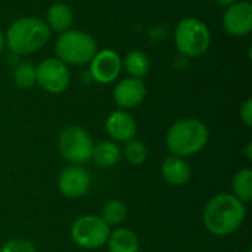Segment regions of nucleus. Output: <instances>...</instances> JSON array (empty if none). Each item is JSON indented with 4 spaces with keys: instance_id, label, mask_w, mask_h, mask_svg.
<instances>
[{
    "instance_id": "f257e3e1",
    "label": "nucleus",
    "mask_w": 252,
    "mask_h": 252,
    "mask_svg": "<svg viewBox=\"0 0 252 252\" xmlns=\"http://www.w3.org/2000/svg\"><path fill=\"white\" fill-rule=\"evenodd\" d=\"M247 207L232 193L213 196L202 211V223L214 236H229L244 224Z\"/></svg>"
},
{
    "instance_id": "f03ea898",
    "label": "nucleus",
    "mask_w": 252,
    "mask_h": 252,
    "mask_svg": "<svg viewBox=\"0 0 252 252\" xmlns=\"http://www.w3.org/2000/svg\"><path fill=\"white\" fill-rule=\"evenodd\" d=\"M4 38L12 53L25 56L40 50L49 41L50 28L40 18L24 16L10 24Z\"/></svg>"
},
{
    "instance_id": "7ed1b4c3",
    "label": "nucleus",
    "mask_w": 252,
    "mask_h": 252,
    "mask_svg": "<svg viewBox=\"0 0 252 252\" xmlns=\"http://www.w3.org/2000/svg\"><path fill=\"white\" fill-rule=\"evenodd\" d=\"M210 139L205 123L196 118H183L176 121L167 131L165 145L170 155L188 158L201 152Z\"/></svg>"
},
{
    "instance_id": "20e7f679",
    "label": "nucleus",
    "mask_w": 252,
    "mask_h": 252,
    "mask_svg": "<svg viewBox=\"0 0 252 252\" xmlns=\"http://www.w3.org/2000/svg\"><path fill=\"white\" fill-rule=\"evenodd\" d=\"M55 52L59 61L69 65H86L97 52L96 40L80 30L61 32L55 43Z\"/></svg>"
},
{
    "instance_id": "39448f33",
    "label": "nucleus",
    "mask_w": 252,
    "mask_h": 252,
    "mask_svg": "<svg viewBox=\"0 0 252 252\" xmlns=\"http://www.w3.org/2000/svg\"><path fill=\"white\" fill-rule=\"evenodd\" d=\"M174 41L177 50L188 58H198L204 55L211 43V34L205 22L198 18L182 19L174 31Z\"/></svg>"
},
{
    "instance_id": "423d86ee",
    "label": "nucleus",
    "mask_w": 252,
    "mask_h": 252,
    "mask_svg": "<svg viewBox=\"0 0 252 252\" xmlns=\"http://www.w3.org/2000/svg\"><path fill=\"white\" fill-rule=\"evenodd\" d=\"M93 146L94 143L90 133L80 126L65 127L58 137V151L61 157L66 162L75 165L92 161Z\"/></svg>"
},
{
    "instance_id": "0eeeda50",
    "label": "nucleus",
    "mask_w": 252,
    "mask_h": 252,
    "mask_svg": "<svg viewBox=\"0 0 252 252\" xmlns=\"http://www.w3.org/2000/svg\"><path fill=\"white\" fill-rule=\"evenodd\" d=\"M71 239L83 250H97L106 245L111 235V227L105 220L94 214L80 216L74 220L69 229Z\"/></svg>"
},
{
    "instance_id": "6e6552de",
    "label": "nucleus",
    "mask_w": 252,
    "mask_h": 252,
    "mask_svg": "<svg viewBox=\"0 0 252 252\" xmlns=\"http://www.w3.org/2000/svg\"><path fill=\"white\" fill-rule=\"evenodd\" d=\"M37 84L47 93L59 94L65 92L69 86L71 74L62 61L58 58H47L35 66Z\"/></svg>"
},
{
    "instance_id": "1a4fd4ad",
    "label": "nucleus",
    "mask_w": 252,
    "mask_h": 252,
    "mask_svg": "<svg viewBox=\"0 0 252 252\" xmlns=\"http://www.w3.org/2000/svg\"><path fill=\"white\" fill-rule=\"evenodd\" d=\"M92 185L90 174L81 165L69 164L63 168L58 177V189L62 196L68 199H78L83 198Z\"/></svg>"
},
{
    "instance_id": "9d476101",
    "label": "nucleus",
    "mask_w": 252,
    "mask_h": 252,
    "mask_svg": "<svg viewBox=\"0 0 252 252\" xmlns=\"http://www.w3.org/2000/svg\"><path fill=\"white\" fill-rule=\"evenodd\" d=\"M123 61L115 50H97L90 61V75L99 84H109L115 81L121 72Z\"/></svg>"
},
{
    "instance_id": "9b49d317",
    "label": "nucleus",
    "mask_w": 252,
    "mask_h": 252,
    "mask_svg": "<svg viewBox=\"0 0 252 252\" xmlns=\"http://www.w3.org/2000/svg\"><path fill=\"white\" fill-rule=\"evenodd\" d=\"M223 27L233 37L248 35L252 30L251 1L241 0L229 6L223 13Z\"/></svg>"
},
{
    "instance_id": "f8f14e48",
    "label": "nucleus",
    "mask_w": 252,
    "mask_h": 252,
    "mask_svg": "<svg viewBox=\"0 0 252 252\" xmlns=\"http://www.w3.org/2000/svg\"><path fill=\"white\" fill-rule=\"evenodd\" d=\"M146 97V86L142 78L128 77L121 80L114 89V100L115 103L124 109H134Z\"/></svg>"
},
{
    "instance_id": "ddd939ff",
    "label": "nucleus",
    "mask_w": 252,
    "mask_h": 252,
    "mask_svg": "<svg viewBox=\"0 0 252 252\" xmlns=\"http://www.w3.org/2000/svg\"><path fill=\"white\" fill-rule=\"evenodd\" d=\"M105 130L112 142H128L136 137L137 133V123L131 114L127 111H114L108 115L105 121Z\"/></svg>"
},
{
    "instance_id": "4468645a",
    "label": "nucleus",
    "mask_w": 252,
    "mask_h": 252,
    "mask_svg": "<svg viewBox=\"0 0 252 252\" xmlns=\"http://www.w3.org/2000/svg\"><path fill=\"white\" fill-rule=\"evenodd\" d=\"M161 174L168 185L180 188L190 182L192 167L185 158L168 155L161 164Z\"/></svg>"
},
{
    "instance_id": "2eb2a0df",
    "label": "nucleus",
    "mask_w": 252,
    "mask_h": 252,
    "mask_svg": "<svg viewBox=\"0 0 252 252\" xmlns=\"http://www.w3.org/2000/svg\"><path fill=\"white\" fill-rule=\"evenodd\" d=\"M121 158H123V151L117 142L103 140V142L93 146L92 161L102 168L115 167L121 161Z\"/></svg>"
},
{
    "instance_id": "dca6fc26",
    "label": "nucleus",
    "mask_w": 252,
    "mask_h": 252,
    "mask_svg": "<svg viewBox=\"0 0 252 252\" xmlns=\"http://www.w3.org/2000/svg\"><path fill=\"white\" fill-rule=\"evenodd\" d=\"M108 252H139L140 244L137 235L131 229L120 227L111 232L108 242Z\"/></svg>"
},
{
    "instance_id": "f3484780",
    "label": "nucleus",
    "mask_w": 252,
    "mask_h": 252,
    "mask_svg": "<svg viewBox=\"0 0 252 252\" xmlns=\"http://www.w3.org/2000/svg\"><path fill=\"white\" fill-rule=\"evenodd\" d=\"M74 15L72 10L69 9V6L63 4V3H53L49 9H47V15H46V24L50 30H55L58 32H63L68 31L71 24H72Z\"/></svg>"
},
{
    "instance_id": "a211bd4d",
    "label": "nucleus",
    "mask_w": 252,
    "mask_h": 252,
    "mask_svg": "<svg viewBox=\"0 0 252 252\" xmlns=\"http://www.w3.org/2000/svg\"><path fill=\"white\" fill-rule=\"evenodd\" d=\"M232 195L241 202L252 201V171L251 168H241L232 177Z\"/></svg>"
},
{
    "instance_id": "6ab92c4d",
    "label": "nucleus",
    "mask_w": 252,
    "mask_h": 252,
    "mask_svg": "<svg viewBox=\"0 0 252 252\" xmlns=\"http://www.w3.org/2000/svg\"><path fill=\"white\" fill-rule=\"evenodd\" d=\"M124 68L131 77L142 78L149 72V59L140 50H130L124 58Z\"/></svg>"
},
{
    "instance_id": "aec40b11",
    "label": "nucleus",
    "mask_w": 252,
    "mask_h": 252,
    "mask_svg": "<svg viewBox=\"0 0 252 252\" xmlns=\"http://www.w3.org/2000/svg\"><path fill=\"white\" fill-rule=\"evenodd\" d=\"M105 223L112 227V226H120L126 221L127 219V207L123 201L120 199H111L108 201L103 208H102V216H100Z\"/></svg>"
},
{
    "instance_id": "412c9836",
    "label": "nucleus",
    "mask_w": 252,
    "mask_h": 252,
    "mask_svg": "<svg viewBox=\"0 0 252 252\" xmlns=\"http://www.w3.org/2000/svg\"><path fill=\"white\" fill-rule=\"evenodd\" d=\"M123 155H124V158H126V161L128 164H131L134 167H139V165L146 162V159H148V149H146V145L142 140H137L134 137V139L126 142Z\"/></svg>"
},
{
    "instance_id": "4be33fe9",
    "label": "nucleus",
    "mask_w": 252,
    "mask_h": 252,
    "mask_svg": "<svg viewBox=\"0 0 252 252\" xmlns=\"http://www.w3.org/2000/svg\"><path fill=\"white\" fill-rule=\"evenodd\" d=\"M13 81L21 89H30L37 84V74L35 65L31 62H22L16 66L13 72Z\"/></svg>"
},
{
    "instance_id": "5701e85b",
    "label": "nucleus",
    "mask_w": 252,
    "mask_h": 252,
    "mask_svg": "<svg viewBox=\"0 0 252 252\" xmlns=\"http://www.w3.org/2000/svg\"><path fill=\"white\" fill-rule=\"evenodd\" d=\"M0 252H37V250L30 241L22 238H13L6 241L0 247Z\"/></svg>"
},
{
    "instance_id": "b1692460",
    "label": "nucleus",
    "mask_w": 252,
    "mask_h": 252,
    "mask_svg": "<svg viewBox=\"0 0 252 252\" xmlns=\"http://www.w3.org/2000/svg\"><path fill=\"white\" fill-rule=\"evenodd\" d=\"M241 120L247 127H252V99H247L241 106Z\"/></svg>"
},
{
    "instance_id": "393cba45",
    "label": "nucleus",
    "mask_w": 252,
    "mask_h": 252,
    "mask_svg": "<svg viewBox=\"0 0 252 252\" xmlns=\"http://www.w3.org/2000/svg\"><path fill=\"white\" fill-rule=\"evenodd\" d=\"M217 4H220V6H224V7H229V6H232L233 3H236V1H239V0H214Z\"/></svg>"
},
{
    "instance_id": "a878e982",
    "label": "nucleus",
    "mask_w": 252,
    "mask_h": 252,
    "mask_svg": "<svg viewBox=\"0 0 252 252\" xmlns=\"http://www.w3.org/2000/svg\"><path fill=\"white\" fill-rule=\"evenodd\" d=\"M4 46H6V38H4V32H3V31L0 30V52H3Z\"/></svg>"
},
{
    "instance_id": "bb28decb",
    "label": "nucleus",
    "mask_w": 252,
    "mask_h": 252,
    "mask_svg": "<svg viewBox=\"0 0 252 252\" xmlns=\"http://www.w3.org/2000/svg\"><path fill=\"white\" fill-rule=\"evenodd\" d=\"M247 157H248V159H250V161H252V143L251 142L247 145Z\"/></svg>"
},
{
    "instance_id": "cd10ccee",
    "label": "nucleus",
    "mask_w": 252,
    "mask_h": 252,
    "mask_svg": "<svg viewBox=\"0 0 252 252\" xmlns=\"http://www.w3.org/2000/svg\"><path fill=\"white\" fill-rule=\"evenodd\" d=\"M245 1H251V0H245Z\"/></svg>"
}]
</instances>
